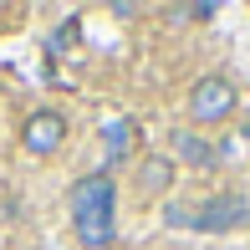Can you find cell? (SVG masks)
Listing matches in <instances>:
<instances>
[{"label":"cell","mask_w":250,"mask_h":250,"mask_svg":"<svg viewBox=\"0 0 250 250\" xmlns=\"http://www.w3.org/2000/svg\"><path fill=\"white\" fill-rule=\"evenodd\" d=\"M66 209H72V230L82 250H107L118 240V184H112V174H82L66 194Z\"/></svg>","instance_id":"6da1fadb"},{"label":"cell","mask_w":250,"mask_h":250,"mask_svg":"<svg viewBox=\"0 0 250 250\" xmlns=\"http://www.w3.org/2000/svg\"><path fill=\"white\" fill-rule=\"evenodd\" d=\"M235 107H240V92H235L230 77H199L194 87H189V123L194 128H220V123L235 118Z\"/></svg>","instance_id":"7a4b0ae2"},{"label":"cell","mask_w":250,"mask_h":250,"mask_svg":"<svg viewBox=\"0 0 250 250\" xmlns=\"http://www.w3.org/2000/svg\"><path fill=\"white\" fill-rule=\"evenodd\" d=\"M62 143H66V118L56 107L26 112V123H21V148H26V153L46 158V153H62Z\"/></svg>","instance_id":"3957f363"},{"label":"cell","mask_w":250,"mask_h":250,"mask_svg":"<svg viewBox=\"0 0 250 250\" xmlns=\"http://www.w3.org/2000/svg\"><path fill=\"white\" fill-rule=\"evenodd\" d=\"M250 220V204L245 194H214V199H204V209H194V230L204 235H225V230H240V225Z\"/></svg>","instance_id":"277c9868"},{"label":"cell","mask_w":250,"mask_h":250,"mask_svg":"<svg viewBox=\"0 0 250 250\" xmlns=\"http://www.w3.org/2000/svg\"><path fill=\"white\" fill-rule=\"evenodd\" d=\"M174 164H189V168H209V164H220V153H214V143L204 138L199 128H179L174 138Z\"/></svg>","instance_id":"5b68a950"},{"label":"cell","mask_w":250,"mask_h":250,"mask_svg":"<svg viewBox=\"0 0 250 250\" xmlns=\"http://www.w3.org/2000/svg\"><path fill=\"white\" fill-rule=\"evenodd\" d=\"M168 184H174V158L168 153H148L138 164V189L143 194H164Z\"/></svg>","instance_id":"8992f818"},{"label":"cell","mask_w":250,"mask_h":250,"mask_svg":"<svg viewBox=\"0 0 250 250\" xmlns=\"http://www.w3.org/2000/svg\"><path fill=\"white\" fill-rule=\"evenodd\" d=\"M133 143H138V128H133L128 118H112V123H102V148H107L112 158H118V153H133Z\"/></svg>","instance_id":"52a82bcc"},{"label":"cell","mask_w":250,"mask_h":250,"mask_svg":"<svg viewBox=\"0 0 250 250\" xmlns=\"http://www.w3.org/2000/svg\"><path fill=\"white\" fill-rule=\"evenodd\" d=\"M77 36H82V21H62V26H56V31H51V46H56V51H62V46H72V41H77Z\"/></svg>","instance_id":"ba28073f"},{"label":"cell","mask_w":250,"mask_h":250,"mask_svg":"<svg viewBox=\"0 0 250 250\" xmlns=\"http://www.w3.org/2000/svg\"><path fill=\"white\" fill-rule=\"evenodd\" d=\"M168 16H184V21H209V16H214V5H209V0H199V5H174Z\"/></svg>","instance_id":"9c48e42d"}]
</instances>
